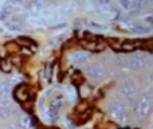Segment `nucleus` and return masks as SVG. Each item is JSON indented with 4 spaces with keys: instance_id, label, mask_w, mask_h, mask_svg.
<instances>
[{
    "instance_id": "obj_1",
    "label": "nucleus",
    "mask_w": 153,
    "mask_h": 129,
    "mask_svg": "<svg viewBox=\"0 0 153 129\" xmlns=\"http://www.w3.org/2000/svg\"><path fill=\"white\" fill-rule=\"evenodd\" d=\"M108 113L111 117L113 121H116L120 125H126L130 120V112H129V102L121 98L118 94L111 97L108 101Z\"/></svg>"
},
{
    "instance_id": "obj_2",
    "label": "nucleus",
    "mask_w": 153,
    "mask_h": 129,
    "mask_svg": "<svg viewBox=\"0 0 153 129\" xmlns=\"http://www.w3.org/2000/svg\"><path fill=\"white\" fill-rule=\"evenodd\" d=\"M117 92H118L120 97L124 98L126 102H129V101H133L137 98L138 93H140V86H138V82L133 77H125L118 82Z\"/></svg>"
},
{
    "instance_id": "obj_3",
    "label": "nucleus",
    "mask_w": 153,
    "mask_h": 129,
    "mask_svg": "<svg viewBox=\"0 0 153 129\" xmlns=\"http://www.w3.org/2000/svg\"><path fill=\"white\" fill-rule=\"evenodd\" d=\"M151 55L144 51H133L126 57V66L133 71H141L151 67Z\"/></svg>"
},
{
    "instance_id": "obj_4",
    "label": "nucleus",
    "mask_w": 153,
    "mask_h": 129,
    "mask_svg": "<svg viewBox=\"0 0 153 129\" xmlns=\"http://www.w3.org/2000/svg\"><path fill=\"white\" fill-rule=\"evenodd\" d=\"M152 110V97L149 93H144L143 95L137 98V101L134 102V106H133V113H134V117L138 122L144 121L146 117L151 114Z\"/></svg>"
},
{
    "instance_id": "obj_5",
    "label": "nucleus",
    "mask_w": 153,
    "mask_h": 129,
    "mask_svg": "<svg viewBox=\"0 0 153 129\" xmlns=\"http://www.w3.org/2000/svg\"><path fill=\"white\" fill-rule=\"evenodd\" d=\"M83 73L90 81L102 82L108 78V70L101 62H89L83 66Z\"/></svg>"
},
{
    "instance_id": "obj_6",
    "label": "nucleus",
    "mask_w": 153,
    "mask_h": 129,
    "mask_svg": "<svg viewBox=\"0 0 153 129\" xmlns=\"http://www.w3.org/2000/svg\"><path fill=\"white\" fill-rule=\"evenodd\" d=\"M63 105H65V100L62 95H55V97L48 102L47 109H46V112H45V116L50 124H54V122L58 121L61 110L63 109Z\"/></svg>"
},
{
    "instance_id": "obj_7",
    "label": "nucleus",
    "mask_w": 153,
    "mask_h": 129,
    "mask_svg": "<svg viewBox=\"0 0 153 129\" xmlns=\"http://www.w3.org/2000/svg\"><path fill=\"white\" fill-rule=\"evenodd\" d=\"M91 58H93V54L90 53V51L82 48V50L74 51V53L70 55V62L75 66H85L91 61Z\"/></svg>"
},
{
    "instance_id": "obj_8",
    "label": "nucleus",
    "mask_w": 153,
    "mask_h": 129,
    "mask_svg": "<svg viewBox=\"0 0 153 129\" xmlns=\"http://www.w3.org/2000/svg\"><path fill=\"white\" fill-rule=\"evenodd\" d=\"M13 95L18 101L20 102H27L31 97V92H30L28 86L27 85H19L15 90H13Z\"/></svg>"
},
{
    "instance_id": "obj_9",
    "label": "nucleus",
    "mask_w": 153,
    "mask_h": 129,
    "mask_svg": "<svg viewBox=\"0 0 153 129\" xmlns=\"http://www.w3.org/2000/svg\"><path fill=\"white\" fill-rule=\"evenodd\" d=\"M11 93H12V82L7 78L0 79V101L10 100Z\"/></svg>"
},
{
    "instance_id": "obj_10",
    "label": "nucleus",
    "mask_w": 153,
    "mask_h": 129,
    "mask_svg": "<svg viewBox=\"0 0 153 129\" xmlns=\"http://www.w3.org/2000/svg\"><path fill=\"white\" fill-rule=\"evenodd\" d=\"M12 110H13V104L11 100L0 101V121H3L8 116H11Z\"/></svg>"
},
{
    "instance_id": "obj_11",
    "label": "nucleus",
    "mask_w": 153,
    "mask_h": 129,
    "mask_svg": "<svg viewBox=\"0 0 153 129\" xmlns=\"http://www.w3.org/2000/svg\"><path fill=\"white\" fill-rule=\"evenodd\" d=\"M129 30L132 34H138V35H145V34H149L151 32V27H148L146 24H141V23H133L132 26H129Z\"/></svg>"
},
{
    "instance_id": "obj_12",
    "label": "nucleus",
    "mask_w": 153,
    "mask_h": 129,
    "mask_svg": "<svg viewBox=\"0 0 153 129\" xmlns=\"http://www.w3.org/2000/svg\"><path fill=\"white\" fill-rule=\"evenodd\" d=\"M23 22L24 20L22 18H19V16H12L11 20L5 23V26H7L10 30H12V31H19V30H22L24 26Z\"/></svg>"
},
{
    "instance_id": "obj_13",
    "label": "nucleus",
    "mask_w": 153,
    "mask_h": 129,
    "mask_svg": "<svg viewBox=\"0 0 153 129\" xmlns=\"http://www.w3.org/2000/svg\"><path fill=\"white\" fill-rule=\"evenodd\" d=\"M83 45H85V47L87 48V51H90V53H93V51H102L103 48H105L103 43H98V42H95V40H86Z\"/></svg>"
},
{
    "instance_id": "obj_14",
    "label": "nucleus",
    "mask_w": 153,
    "mask_h": 129,
    "mask_svg": "<svg viewBox=\"0 0 153 129\" xmlns=\"http://www.w3.org/2000/svg\"><path fill=\"white\" fill-rule=\"evenodd\" d=\"M16 124H18L22 129H31L32 128V120H31V117L27 116V114H22V116L18 119Z\"/></svg>"
},
{
    "instance_id": "obj_15",
    "label": "nucleus",
    "mask_w": 153,
    "mask_h": 129,
    "mask_svg": "<svg viewBox=\"0 0 153 129\" xmlns=\"http://www.w3.org/2000/svg\"><path fill=\"white\" fill-rule=\"evenodd\" d=\"M130 4H132L130 12L132 11H141V10H145L149 5V0H130Z\"/></svg>"
},
{
    "instance_id": "obj_16",
    "label": "nucleus",
    "mask_w": 153,
    "mask_h": 129,
    "mask_svg": "<svg viewBox=\"0 0 153 129\" xmlns=\"http://www.w3.org/2000/svg\"><path fill=\"white\" fill-rule=\"evenodd\" d=\"M93 3L101 8H108L111 5V0H93Z\"/></svg>"
},
{
    "instance_id": "obj_17",
    "label": "nucleus",
    "mask_w": 153,
    "mask_h": 129,
    "mask_svg": "<svg viewBox=\"0 0 153 129\" xmlns=\"http://www.w3.org/2000/svg\"><path fill=\"white\" fill-rule=\"evenodd\" d=\"M89 27L93 30H95V31H106L108 30V27L103 26V24H98L95 23V22H89Z\"/></svg>"
},
{
    "instance_id": "obj_18",
    "label": "nucleus",
    "mask_w": 153,
    "mask_h": 129,
    "mask_svg": "<svg viewBox=\"0 0 153 129\" xmlns=\"http://www.w3.org/2000/svg\"><path fill=\"white\" fill-rule=\"evenodd\" d=\"M118 5L122 8L124 11H130L132 8V4H130V0H117Z\"/></svg>"
},
{
    "instance_id": "obj_19",
    "label": "nucleus",
    "mask_w": 153,
    "mask_h": 129,
    "mask_svg": "<svg viewBox=\"0 0 153 129\" xmlns=\"http://www.w3.org/2000/svg\"><path fill=\"white\" fill-rule=\"evenodd\" d=\"M0 69H1L4 73H10V71L12 70V65H11L8 61H1L0 62Z\"/></svg>"
},
{
    "instance_id": "obj_20",
    "label": "nucleus",
    "mask_w": 153,
    "mask_h": 129,
    "mask_svg": "<svg viewBox=\"0 0 153 129\" xmlns=\"http://www.w3.org/2000/svg\"><path fill=\"white\" fill-rule=\"evenodd\" d=\"M1 129H22L20 127H19L18 124H16V121L15 122H10V124H7V125H4Z\"/></svg>"
}]
</instances>
